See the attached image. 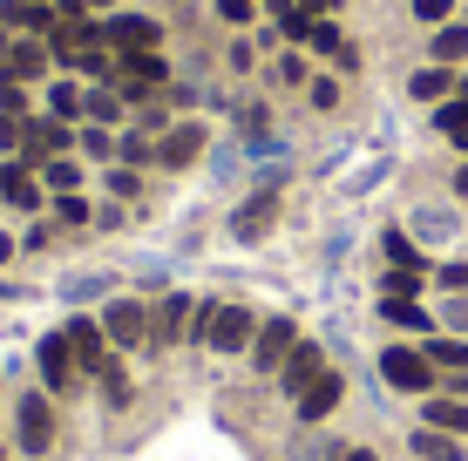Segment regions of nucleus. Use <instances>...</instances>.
Returning a JSON list of instances; mask_svg holds the SVG:
<instances>
[{
    "label": "nucleus",
    "mask_w": 468,
    "mask_h": 461,
    "mask_svg": "<svg viewBox=\"0 0 468 461\" xmlns=\"http://www.w3.org/2000/svg\"><path fill=\"white\" fill-rule=\"evenodd\" d=\"M41 183H48V190H55V197H69V190H75V183H82V163H69V156H55V163H48V170H41Z\"/></svg>",
    "instance_id": "5701e85b"
},
{
    "label": "nucleus",
    "mask_w": 468,
    "mask_h": 461,
    "mask_svg": "<svg viewBox=\"0 0 468 461\" xmlns=\"http://www.w3.org/2000/svg\"><path fill=\"white\" fill-rule=\"evenodd\" d=\"M89 7H116V0H89Z\"/></svg>",
    "instance_id": "a18cd8bd"
},
{
    "label": "nucleus",
    "mask_w": 468,
    "mask_h": 461,
    "mask_svg": "<svg viewBox=\"0 0 468 461\" xmlns=\"http://www.w3.org/2000/svg\"><path fill=\"white\" fill-rule=\"evenodd\" d=\"M455 190H462V197H468V170H455Z\"/></svg>",
    "instance_id": "c03bdc74"
},
{
    "label": "nucleus",
    "mask_w": 468,
    "mask_h": 461,
    "mask_svg": "<svg viewBox=\"0 0 468 461\" xmlns=\"http://www.w3.org/2000/svg\"><path fill=\"white\" fill-rule=\"evenodd\" d=\"M35 367L48 380V393H69V380L82 373V367H75V353H69V332H48V340L35 346Z\"/></svg>",
    "instance_id": "6e6552de"
},
{
    "label": "nucleus",
    "mask_w": 468,
    "mask_h": 461,
    "mask_svg": "<svg viewBox=\"0 0 468 461\" xmlns=\"http://www.w3.org/2000/svg\"><path fill=\"white\" fill-rule=\"evenodd\" d=\"M82 116H95V122L109 130V122L122 116V95H116V89H89V95H82Z\"/></svg>",
    "instance_id": "412c9836"
},
{
    "label": "nucleus",
    "mask_w": 468,
    "mask_h": 461,
    "mask_svg": "<svg viewBox=\"0 0 468 461\" xmlns=\"http://www.w3.org/2000/svg\"><path fill=\"white\" fill-rule=\"evenodd\" d=\"M421 292V272H387L380 278V299H414Z\"/></svg>",
    "instance_id": "bb28decb"
},
{
    "label": "nucleus",
    "mask_w": 468,
    "mask_h": 461,
    "mask_svg": "<svg viewBox=\"0 0 468 461\" xmlns=\"http://www.w3.org/2000/svg\"><path fill=\"white\" fill-rule=\"evenodd\" d=\"M299 7H305V14H313V21H326V14H333V7H340V0H299Z\"/></svg>",
    "instance_id": "58836bf2"
},
{
    "label": "nucleus",
    "mask_w": 468,
    "mask_h": 461,
    "mask_svg": "<svg viewBox=\"0 0 468 461\" xmlns=\"http://www.w3.org/2000/svg\"><path fill=\"white\" fill-rule=\"evenodd\" d=\"M102 332H109V346H150V306L116 299V306L102 312Z\"/></svg>",
    "instance_id": "423d86ee"
},
{
    "label": "nucleus",
    "mask_w": 468,
    "mask_h": 461,
    "mask_svg": "<svg viewBox=\"0 0 468 461\" xmlns=\"http://www.w3.org/2000/svg\"><path fill=\"white\" fill-rule=\"evenodd\" d=\"M265 225H271V197H251L245 211H238V225H231V231H238V237H245V245H251V237L265 231Z\"/></svg>",
    "instance_id": "4be33fe9"
},
{
    "label": "nucleus",
    "mask_w": 468,
    "mask_h": 461,
    "mask_svg": "<svg viewBox=\"0 0 468 461\" xmlns=\"http://www.w3.org/2000/svg\"><path fill=\"white\" fill-rule=\"evenodd\" d=\"M218 14H224V21H231V27H245L251 14H258V0H218Z\"/></svg>",
    "instance_id": "473e14b6"
},
{
    "label": "nucleus",
    "mask_w": 468,
    "mask_h": 461,
    "mask_svg": "<svg viewBox=\"0 0 468 461\" xmlns=\"http://www.w3.org/2000/svg\"><path fill=\"white\" fill-rule=\"evenodd\" d=\"M164 41V27L150 21V14H109L102 21V47L109 55H143V47Z\"/></svg>",
    "instance_id": "7ed1b4c3"
},
{
    "label": "nucleus",
    "mask_w": 468,
    "mask_h": 461,
    "mask_svg": "<svg viewBox=\"0 0 468 461\" xmlns=\"http://www.w3.org/2000/svg\"><path fill=\"white\" fill-rule=\"evenodd\" d=\"M313 47H319V55H333V61H340V55H346V35H340L333 21H319V27H313Z\"/></svg>",
    "instance_id": "c85d7f7f"
},
{
    "label": "nucleus",
    "mask_w": 468,
    "mask_h": 461,
    "mask_svg": "<svg viewBox=\"0 0 468 461\" xmlns=\"http://www.w3.org/2000/svg\"><path fill=\"white\" fill-rule=\"evenodd\" d=\"M468 55V27H441L434 35V61H462Z\"/></svg>",
    "instance_id": "393cba45"
},
{
    "label": "nucleus",
    "mask_w": 468,
    "mask_h": 461,
    "mask_svg": "<svg viewBox=\"0 0 468 461\" xmlns=\"http://www.w3.org/2000/svg\"><path fill=\"white\" fill-rule=\"evenodd\" d=\"M0 116H27V89L0 75Z\"/></svg>",
    "instance_id": "c756f323"
},
{
    "label": "nucleus",
    "mask_w": 468,
    "mask_h": 461,
    "mask_svg": "<svg viewBox=\"0 0 468 461\" xmlns=\"http://www.w3.org/2000/svg\"><path fill=\"white\" fill-rule=\"evenodd\" d=\"M7 258H14V237H7V231H0V265H7Z\"/></svg>",
    "instance_id": "a19ab883"
},
{
    "label": "nucleus",
    "mask_w": 468,
    "mask_h": 461,
    "mask_svg": "<svg viewBox=\"0 0 468 461\" xmlns=\"http://www.w3.org/2000/svg\"><path fill=\"white\" fill-rule=\"evenodd\" d=\"M0 183H7V163H0Z\"/></svg>",
    "instance_id": "49530a36"
},
{
    "label": "nucleus",
    "mask_w": 468,
    "mask_h": 461,
    "mask_svg": "<svg viewBox=\"0 0 468 461\" xmlns=\"http://www.w3.org/2000/svg\"><path fill=\"white\" fill-rule=\"evenodd\" d=\"M414 95H421V102H441V95L448 89H455V75H448V68H421V75H414V82H408Z\"/></svg>",
    "instance_id": "b1692460"
},
{
    "label": "nucleus",
    "mask_w": 468,
    "mask_h": 461,
    "mask_svg": "<svg viewBox=\"0 0 468 461\" xmlns=\"http://www.w3.org/2000/svg\"><path fill=\"white\" fill-rule=\"evenodd\" d=\"M434 130H441L448 142H462V150H468V95H455V102H441V116H434Z\"/></svg>",
    "instance_id": "6ab92c4d"
},
{
    "label": "nucleus",
    "mask_w": 468,
    "mask_h": 461,
    "mask_svg": "<svg viewBox=\"0 0 468 461\" xmlns=\"http://www.w3.org/2000/svg\"><path fill=\"white\" fill-rule=\"evenodd\" d=\"M116 61H122L129 82H150V89H164V75H170V61L156 55V47H143V55H116Z\"/></svg>",
    "instance_id": "2eb2a0df"
},
{
    "label": "nucleus",
    "mask_w": 468,
    "mask_h": 461,
    "mask_svg": "<svg viewBox=\"0 0 468 461\" xmlns=\"http://www.w3.org/2000/svg\"><path fill=\"white\" fill-rule=\"evenodd\" d=\"M7 55H14V41H7V35H0V68H7Z\"/></svg>",
    "instance_id": "37998d69"
},
{
    "label": "nucleus",
    "mask_w": 468,
    "mask_h": 461,
    "mask_svg": "<svg viewBox=\"0 0 468 461\" xmlns=\"http://www.w3.org/2000/svg\"><path fill=\"white\" fill-rule=\"evenodd\" d=\"M380 380L394 393H428L434 387V360L421 353V346H387L380 353Z\"/></svg>",
    "instance_id": "f03ea898"
},
{
    "label": "nucleus",
    "mask_w": 468,
    "mask_h": 461,
    "mask_svg": "<svg viewBox=\"0 0 468 461\" xmlns=\"http://www.w3.org/2000/svg\"><path fill=\"white\" fill-rule=\"evenodd\" d=\"M197 150H204V122H184V130H170V136H164L156 163H164V170H184V163H190Z\"/></svg>",
    "instance_id": "ddd939ff"
},
{
    "label": "nucleus",
    "mask_w": 468,
    "mask_h": 461,
    "mask_svg": "<svg viewBox=\"0 0 468 461\" xmlns=\"http://www.w3.org/2000/svg\"><path fill=\"white\" fill-rule=\"evenodd\" d=\"M340 393H346V380H340V373H333V367H326V373H319V380H313V387H305V393H299V421H305V427H319V421H326V414H333V407H340Z\"/></svg>",
    "instance_id": "9b49d317"
},
{
    "label": "nucleus",
    "mask_w": 468,
    "mask_h": 461,
    "mask_svg": "<svg viewBox=\"0 0 468 461\" xmlns=\"http://www.w3.org/2000/svg\"><path fill=\"white\" fill-rule=\"evenodd\" d=\"M0 197H7L14 211H35V204H41V177H35L27 163H7V183H0Z\"/></svg>",
    "instance_id": "4468645a"
},
{
    "label": "nucleus",
    "mask_w": 468,
    "mask_h": 461,
    "mask_svg": "<svg viewBox=\"0 0 468 461\" xmlns=\"http://www.w3.org/2000/svg\"><path fill=\"white\" fill-rule=\"evenodd\" d=\"M55 217H61V225H89V204L69 190V197H55Z\"/></svg>",
    "instance_id": "7c9ffc66"
},
{
    "label": "nucleus",
    "mask_w": 468,
    "mask_h": 461,
    "mask_svg": "<svg viewBox=\"0 0 468 461\" xmlns=\"http://www.w3.org/2000/svg\"><path fill=\"white\" fill-rule=\"evenodd\" d=\"M421 353L434 360V367H448V373H468V340H428Z\"/></svg>",
    "instance_id": "aec40b11"
},
{
    "label": "nucleus",
    "mask_w": 468,
    "mask_h": 461,
    "mask_svg": "<svg viewBox=\"0 0 468 461\" xmlns=\"http://www.w3.org/2000/svg\"><path fill=\"white\" fill-rule=\"evenodd\" d=\"M48 61H55V55H48V41H41V35H21L0 75H7V82H35V75H48Z\"/></svg>",
    "instance_id": "f8f14e48"
},
{
    "label": "nucleus",
    "mask_w": 468,
    "mask_h": 461,
    "mask_svg": "<svg viewBox=\"0 0 468 461\" xmlns=\"http://www.w3.org/2000/svg\"><path fill=\"white\" fill-rule=\"evenodd\" d=\"M279 82H305V55H279Z\"/></svg>",
    "instance_id": "c9c22d12"
},
{
    "label": "nucleus",
    "mask_w": 468,
    "mask_h": 461,
    "mask_svg": "<svg viewBox=\"0 0 468 461\" xmlns=\"http://www.w3.org/2000/svg\"><path fill=\"white\" fill-rule=\"evenodd\" d=\"M190 340H204L211 353H245V346L258 340V320H251L245 306H197Z\"/></svg>",
    "instance_id": "f257e3e1"
},
{
    "label": "nucleus",
    "mask_w": 468,
    "mask_h": 461,
    "mask_svg": "<svg viewBox=\"0 0 468 461\" xmlns=\"http://www.w3.org/2000/svg\"><path fill=\"white\" fill-rule=\"evenodd\" d=\"M14 421H21V448L27 455H48V441H55V407H48V393H21Z\"/></svg>",
    "instance_id": "0eeeda50"
},
{
    "label": "nucleus",
    "mask_w": 468,
    "mask_h": 461,
    "mask_svg": "<svg viewBox=\"0 0 468 461\" xmlns=\"http://www.w3.org/2000/svg\"><path fill=\"white\" fill-rule=\"evenodd\" d=\"M190 326H197V306H190L184 292H170L164 306H156V320H150V346H176V340H190Z\"/></svg>",
    "instance_id": "1a4fd4ad"
},
{
    "label": "nucleus",
    "mask_w": 468,
    "mask_h": 461,
    "mask_svg": "<svg viewBox=\"0 0 468 461\" xmlns=\"http://www.w3.org/2000/svg\"><path fill=\"white\" fill-rule=\"evenodd\" d=\"M340 461H374V448H353V455H340Z\"/></svg>",
    "instance_id": "79ce46f5"
},
{
    "label": "nucleus",
    "mask_w": 468,
    "mask_h": 461,
    "mask_svg": "<svg viewBox=\"0 0 468 461\" xmlns=\"http://www.w3.org/2000/svg\"><path fill=\"white\" fill-rule=\"evenodd\" d=\"M441 285L448 292H468V265H441Z\"/></svg>",
    "instance_id": "4c0bfd02"
},
{
    "label": "nucleus",
    "mask_w": 468,
    "mask_h": 461,
    "mask_svg": "<svg viewBox=\"0 0 468 461\" xmlns=\"http://www.w3.org/2000/svg\"><path fill=\"white\" fill-rule=\"evenodd\" d=\"M448 326H462V332H468V299H462V306H448Z\"/></svg>",
    "instance_id": "ea45409f"
},
{
    "label": "nucleus",
    "mask_w": 468,
    "mask_h": 461,
    "mask_svg": "<svg viewBox=\"0 0 468 461\" xmlns=\"http://www.w3.org/2000/svg\"><path fill=\"white\" fill-rule=\"evenodd\" d=\"M380 251H387V265H394V272H428V258L414 251V237H408V231H387V237H380Z\"/></svg>",
    "instance_id": "f3484780"
},
{
    "label": "nucleus",
    "mask_w": 468,
    "mask_h": 461,
    "mask_svg": "<svg viewBox=\"0 0 468 461\" xmlns=\"http://www.w3.org/2000/svg\"><path fill=\"white\" fill-rule=\"evenodd\" d=\"M380 320L387 326H408V332H434L428 306H414V299H380Z\"/></svg>",
    "instance_id": "dca6fc26"
},
{
    "label": "nucleus",
    "mask_w": 468,
    "mask_h": 461,
    "mask_svg": "<svg viewBox=\"0 0 468 461\" xmlns=\"http://www.w3.org/2000/svg\"><path fill=\"white\" fill-rule=\"evenodd\" d=\"M462 95H468V75H462Z\"/></svg>",
    "instance_id": "de8ad7c7"
},
{
    "label": "nucleus",
    "mask_w": 468,
    "mask_h": 461,
    "mask_svg": "<svg viewBox=\"0 0 468 461\" xmlns=\"http://www.w3.org/2000/svg\"><path fill=\"white\" fill-rule=\"evenodd\" d=\"M82 150H89V156H116V142H109V130H102V122H95V130L82 136Z\"/></svg>",
    "instance_id": "f704fd0d"
},
{
    "label": "nucleus",
    "mask_w": 468,
    "mask_h": 461,
    "mask_svg": "<svg viewBox=\"0 0 468 461\" xmlns=\"http://www.w3.org/2000/svg\"><path fill=\"white\" fill-rule=\"evenodd\" d=\"M0 461H7V448H0Z\"/></svg>",
    "instance_id": "09e8293b"
},
{
    "label": "nucleus",
    "mask_w": 468,
    "mask_h": 461,
    "mask_svg": "<svg viewBox=\"0 0 468 461\" xmlns=\"http://www.w3.org/2000/svg\"><path fill=\"white\" fill-rule=\"evenodd\" d=\"M319 373H326V353H319L313 340H299L292 353H285V367H279V387H285V393H292V401H299V393L313 387Z\"/></svg>",
    "instance_id": "9d476101"
},
{
    "label": "nucleus",
    "mask_w": 468,
    "mask_h": 461,
    "mask_svg": "<svg viewBox=\"0 0 468 461\" xmlns=\"http://www.w3.org/2000/svg\"><path fill=\"white\" fill-rule=\"evenodd\" d=\"M414 455L421 461H462V441H448L441 427H421V435H414Z\"/></svg>",
    "instance_id": "a211bd4d"
},
{
    "label": "nucleus",
    "mask_w": 468,
    "mask_h": 461,
    "mask_svg": "<svg viewBox=\"0 0 468 461\" xmlns=\"http://www.w3.org/2000/svg\"><path fill=\"white\" fill-rule=\"evenodd\" d=\"M61 332H69V353H75V367H82V373H102L109 360H116V353H109V332H102V320H69Z\"/></svg>",
    "instance_id": "20e7f679"
},
{
    "label": "nucleus",
    "mask_w": 468,
    "mask_h": 461,
    "mask_svg": "<svg viewBox=\"0 0 468 461\" xmlns=\"http://www.w3.org/2000/svg\"><path fill=\"white\" fill-rule=\"evenodd\" d=\"M414 7V21H448V14H455V0H408Z\"/></svg>",
    "instance_id": "2f4dec72"
},
{
    "label": "nucleus",
    "mask_w": 468,
    "mask_h": 461,
    "mask_svg": "<svg viewBox=\"0 0 468 461\" xmlns=\"http://www.w3.org/2000/svg\"><path fill=\"white\" fill-rule=\"evenodd\" d=\"M292 346H299V326L292 320H265V326H258V340H251V367L258 373H279Z\"/></svg>",
    "instance_id": "39448f33"
},
{
    "label": "nucleus",
    "mask_w": 468,
    "mask_h": 461,
    "mask_svg": "<svg viewBox=\"0 0 468 461\" xmlns=\"http://www.w3.org/2000/svg\"><path fill=\"white\" fill-rule=\"evenodd\" d=\"M48 109H55V116H82V89L55 82V89H48Z\"/></svg>",
    "instance_id": "cd10ccee"
},
{
    "label": "nucleus",
    "mask_w": 468,
    "mask_h": 461,
    "mask_svg": "<svg viewBox=\"0 0 468 461\" xmlns=\"http://www.w3.org/2000/svg\"><path fill=\"white\" fill-rule=\"evenodd\" d=\"M95 380H102V401H109V407H129V380H122V367H116V360H109V367L95 373Z\"/></svg>",
    "instance_id": "a878e982"
},
{
    "label": "nucleus",
    "mask_w": 468,
    "mask_h": 461,
    "mask_svg": "<svg viewBox=\"0 0 468 461\" xmlns=\"http://www.w3.org/2000/svg\"><path fill=\"white\" fill-rule=\"evenodd\" d=\"M305 89H313V109H333V102H340V82H326V75H313Z\"/></svg>",
    "instance_id": "72a5a7b5"
},
{
    "label": "nucleus",
    "mask_w": 468,
    "mask_h": 461,
    "mask_svg": "<svg viewBox=\"0 0 468 461\" xmlns=\"http://www.w3.org/2000/svg\"><path fill=\"white\" fill-rule=\"evenodd\" d=\"M0 150H21V116H0Z\"/></svg>",
    "instance_id": "e433bc0d"
}]
</instances>
